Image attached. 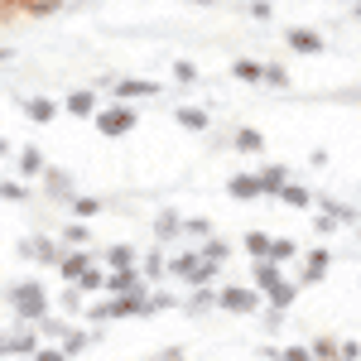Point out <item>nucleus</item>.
Listing matches in <instances>:
<instances>
[{
    "label": "nucleus",
    "mask_w": 361,
    "mask_h": 361,
    "mask_svg": "<svg viewBox=\"0 0 361 361\" xmlns=\"http://www.w3.org/2000/svg\"><path fill=\"white\" fill-rule=\"evenodd\" d=\"M241 149H260V135L255 130H241Z\"/></svg>",
    "instance_id": "1a4fd4ad"
},
{
    "label": "nucleus",
    "mask_w": 361,
    "mask_h": 361,
    "mask_svg": "<svg viewBox=\"0 0 361 361\" xmlns=\"http://www.w3.org/2000/svg\"><path fill=\"white\" fill-rule=\"evenodd\" d=\"M20 15V0H0V20H15Z\"/></svg>",
    "instance_id": "0eeeda50"
},
{
    "label": "nucleus",
    "mask_w": 361,
    "mask_h": 361,
    "mask_svg": "<svg viewBox=\"0 0 361 361\" xmlns=\"http://www.w3.org/2000/svg\"><path fill=\"white\" fill-rule=\"evenodd\" d=\"M20 5H25V0H20Z\"/></svg>",
    "instance_id": "9b49d317"
},
{
    "label": "nucleus",
    "mask_w": 361,
    "mask_h": 361,
    "mask_svg": "<svg viewBox=\"0 0 361 361\" xmlns=\"http://www.w3.org/2000/svg\"><path fill=\"white\" fill-rule=\"evenodd\" d=\"M202 5H207V0H202Z\"/></svg>",
    "instance_id": "9d476101"
},
{
    "label": "nucleus",
    "mask_w": 361,
    "mask_h": 361,
    "mask_svg": "<svg viewBox=\"0 0 361 361\" xmlns=\"http://www.w3.org/2000/svg\"><path fill=\"white\" fill-rule=\"evenodd\" d=\"M92 106H97V102H92V92H73V97H68V111H78V116H87Z\"/></svg>",
    "instance_id": "20e7f679"
},
{
    "label": "nucleus",
    "mask_w": 361,
    "mask_h": 361,
    "mask_svg": "<svg viewBox=\"0 0 361 361\" xmlns=\"http://www.w3.org/2000/svg\"><path fill=\"white\" fill-rule=\"evenodd\" d=\"M58 5H63V0H25L20 10H25V15H54Z\"/></svg>",
    "instance_id": "7ed1b4c3"
},
{
    "label": "nucleus",
    "mask_w": 361,
    "mask_h": 361,
    "mask_svg": "<svg viewBox=\"0 0 361 361\" xmlns=\"http://www.w3.org/2000/svg\"><path fill=\"white\" fill-rule=\"evenodd\" d=\"M130 126H135V116L126 111V106H116V111L102 116V130H106V135H121V130H130Z\"/></svg>",
    "instance_id": "f257e3e1"
},
{
    "label": "nucleus",
    "mask_w": 361,
    "mask_h": 361,
    "mask_svg": "<svg viewBox=\"0 0 361 361\" xmlns=\"http://www.w3.org/2000/svg\"><path fill=\"white\" fill-rule=\"evenodd\" d=\"M121 92H126V97H145V92H149V82H126Z\"/></svg>",
    "instance_id": "6e6552de"
},
{
    "label": "nucleus",
    "mask_w": 361,
    "mask_h": 361,
    "mask_svg": "<svg viewBox=\"0 0 361 361\" xmlns=\"http://www.w3.org/2000/svg\"><path fill=\"white\" fill-rule=\"evenodd\" d=\"M236 73H241L246 82H255V78H265V73H260V63H236Z\"/></svg>",
    "instance_id": "39448f33"
},
{
    "label": "nucleus",
    "mask_w": 361,
    "mask_h": 361,
    "mask_svg": "<svg viewBox=\"0 0 361 361\" xmlns=\"http://www.w3.org/2000/svg\"><path fill=\"white\" fill-rule=\"evenodd\" d=\"M289 44H294L299 54H318V49H323V39H318V34H308V29H294V34H289Z\"/></svg>",
    "instance_id": "f03ea898"
},
{
    "label": "nucleus",
    "mask_w": 361,
    "mask_h": 361,
    "mask_svg": "<svg viewBox=\"0 0 361 361\" xmlns=\"http://www.w3.org/2000/svg\"><path fill=\"white\" fill-rule=\"evenodd\" d=\"M29 116H34V121H49L54 106H49V102H29Z\"/></svg>",
    "instance_id": "423d86ee"
}]
</instances>
